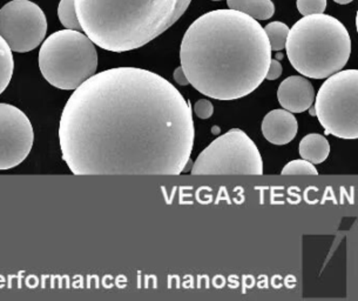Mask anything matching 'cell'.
<instances>
[{
    "instance_id": "cell-14",
    "label": "cell",
    "mask_w": 358,
    "mask_h": 301,
    "mask_svg": "<svg viewBox=\"0 0 358 301\" xmlns=\"http://www.w3.org/2000/svg\"><path fill=\"white\" fill-rule=\"evenodd\" d=\"M15 70L12 50L4 38L0 36V94L8 88Z\"/></svg>"
},
{
    "instance_id": "cell-8",
    "label": "cell",
    "mask_w": 358,
    "mask_h": 301,
    "mask_svg": "<svg viewBox=\"0 0 358 301\" xmlns=\"http://www.w3.org/2000/svg\"><path fill=\"white\" fill-rule=\"evenodd\" d=\"M48 32L44 11L29 0H12L0 8V36L13 52L37 48Z\"/></svg>"
},
{
    "instance_id": "cell-16",
    "label": "cell",
    "mask_w": 358,
    "mask_h": 301,
    "mask_svg": "<svg viewBox=\"0 0 358 301\" xmlns=\"http://www.w3.org/2000/svg\"><path fill=\"white\" fill-rule=\"evenodd\" d=\"M58 17L65 29L83 31L78 20L74 0H60L58 6Z\"/></svg>"
},
{
    "instance_id": "cell-19",
    "label": "cell",
    "mask_w": 358,
    "mask_h": 301,
    "mask_svg": "<svg viewBox=\"0 0 358 301\" xmlns=\"http://www.w3.org/2000/svg\"><path fill=\"white\" fill-rule=\"evenodd\" d=\"M194 113L200 119H209L214 113L213 104L207 99H200L194 105Z\"/></svg>"
},
{
    "instance_id": "cell-13",
    "label": "cell",
    "mask_w": 358,
    "mask_h": 301,
    "mask_svg": "<svg viewBox=\"0 0 358 301\" xmlns=\"http://www.w3.org/2000/svg\"><path fill=\"white\" fill-rule=\"evenodd\" d=\"M227 5L256 20H268L275 15V5L271 0H227Z\"/></svg>"
},
{
    "instance_id": "cell-5",
    "label": "cell",
    "mask_w": 358,
    "mask_h": 301,
    "mask_svg": "<svg viewBox=\"0 0 358 301\" xmlns=\"http://www.w3.org/2000/svg\"><path fill=\"white\" fill-rule=\"evenodd\" d=\"M98 52L93 41L81 31L62 29L41 45L39 69L55 88L74 91L98 69Z\"/></svg>"
},
{
    "instance_id": "cell-15",
    "label": "cell",
    "mask_w": 358,
    "mask_h": 301,
    "mask_svg": "<svg viewBox=\"0 0 358 301\" xmlns=\"http://www.w3.org/2000/svg\"><path fill=\"white\" fill-rule=\"evenodd\" d=\"M264 29L271 44V51H282L285 48V41L288 37V26L285 22H271Z\"/></svg>"
},
{
    "instance_id": "cell-20",
    "label": "cell",
    "mask_w": 358,
    "mask_h": 301,
    "mask_svg": "<svg viewBox=\"0 0 358 301\" xmlns=\"http://www.w3.org/2000/svg\"><path fill=\"white\" fill-rule=\"evenodd\" d=\"M282 74V66L278 59H271V64H269V69H268L267 74H266V79L267 80H276L280 78Z\"/></svg>"
},
{
    "instance_id": "cell-7",
    "label": "cell",
    "mask_w": 358,
    "mask_h": 301,
    "mask_svg": "<svg viewBox=\"0 0 358 301\" xmlns=\"http://www.w3.org/2000/svg\"><path fill=\"white\" fill-rule=\"evenodd\" d=\"M193 176H262L264 162L255 143L240 129H231L206 147L194 162Z\"/></svg>"
},
{
    "instance_id": "cell-22",
    "label": "cell",
    "mask_w": 358,
    "mask_h": 301,
    "mask_svg": "<svg viewBox=\"0 0 358 301\" xmlns=\"http://www.w3.org/2000/svg\"><path fill=\"white\" fill-rule=\"evenodd\" d=\"M335 3H337V4L340 5H347L350 4V3H352L354 0H334Z\"/></svg>"
},
{
    "instance_id": "cell-1",
    "label": "cell",
    "mask_w": 358,
    "mask_h": 301,
    "mask_svg": "<svg viewBox=\"0 0 358 301\" xmlns=\"http://www.w3.org/2000/svg\"><path fill=\"white\" fill-rule=\"evenodd\" d=\"M194 138L182 94L139 67L93 74L74 90L59 122L62 159L76 176H179Z\"/></svg>"
},
{
    "instance_id": "cell-6",
    "label": "cell",
    "mask_w": 358,
    "mask_h": 301,
    "mask_svg": "<svg viewBox=\"0 0 358 301\" xmlns=\"http://www.w3.org/2000/svg\"><path fill=\"white\" fill-rule=\"evenodd\" d=\"M314 102V114L325 132L341 139H357V70H341L327 78Z\"/></svg>"
},
{
    "instance_id": "cell-12",
    "label": "cell",
    "mask_w": 358,
    "mask_h": 301,
    "mask_svg": "<svg viewBox=\"0 0 358 301\" xmlns=\"http://www.w3.org/2000/svg\"><path fill=\"white\" fill-rule=\"evenodd\" d=\"M299 152L304 160L311 164H322L329 157V141L318 133H311L301 140Z\"/></svg>"
},
{
    "instance_id": "cell-23",
    "label": "cell",
    "mask_w": 358,
    "mask_h": 301,
    "mask_svg": "<svg viewBox=\"0 0 358 301\" xmlns=\"http://www.w3.org/2000/svg\"><path fill=\"white\" fill-rule=\"evenodd\" d=\"M276 58H278V59H282V58H283V55H276Z\"/></svg>"
},
{
    "instance_id": "cell-10",
    "label": "cell",
    "mask_w": 358,
    "mask_h": 301,
    "mask_svg": "<svg viewBox=\"0 0 358 301\" xmlns=\"http://www.w3.org/2000/svg\"><path fill=\"white\" fill-rule=\"evenodd\" d=\"M278 99L285 110L292 113H302L314 104V86L307 78L292 76L278 86Z\"/></svg>"
},
{
    "instance_id": "cell-17",
    "label": "cell",
    "mask_w": 358,
    "mask_h": 301,
    "mask_svg": "<svg viewBox=\"0 0 358 301\" xmlns=\"http://www.w3.org/2000/svg\"><path fill=\"white\" fill-rule=\"evenodd\" d=\"M282 176H317L318 171L314 164L304 159H296L283 167Z\"/></svg>"
},
{
    "instance_id": "cell-4",
    "label": "cell",
    "mask_w": 358,
    "mask_h": 301,
    "mask_svg": "<svg viewBox=\"0 0 358 301\" xmlns=\"http://www.w3.org/2000/svg\"><path fill=\"white\" fill-rule=\"evenodd\" d=\"M285 48L299 74L311 79H327L347 65L351 55L350 34L333 15H304L289 29Z\"/></svg>"
},
{
    "instance_id": "cell-18",
    "label": "cell",
    "mask_w": 358,
    "mask_h": 301,
    "mask_svg": "<svg viewBox=\"0 0 358 301\" xmlns=\"http://www.w3.org/2000/svg\"><path fill=\"white\" fill-rule=\"evenodd\" d=\"M296 6L302 15L323 13L327 8V0H296Z\"/></svg>"
},
{
    "instance_id": "cell-2",
    "label": "cell",
    "mask_w": 358,
    "mask_h": 301,
    "mask_svg": "<svg viewBox=\"0 0 358 301\" xmlns=\"http://www.w3.org/2000/svg\"><path fill=\"white\" fill-rule=\"evenodd\" d=\"M271 48L256 19L235 10L202 15L188 27L180 62L189 84L216 100H236L266 80Z\"/></svg>"
},
{
    "instance_id": "cell-11",
    "label": "cell",
    "mask_w": 358,
    "mask_h": 301,
    "mask_svg": "<svg viewBox=\"0 0 358 301\" xmlns=\"http://www.w3.org/2000/svg\"><path fill=\"white\" fill-rule=\"evenodd\" d=\"M261 130L269 143L281 146L290 143L296 136L299 124L292 112L280 108L266 114Z\"/></svg>"
},
{
    "instance_id": "cell-24",
    "label": "cell",
    "mask_w": 358,
    "mask_h": 301,
    "mask_svg": "<svg viewBox=\"0 0 358 301\" xmlns=\"http://www.w3.org/2000/svg\"><path fill=\"white\" fill-rule=\"evenodd\" d=\"M212 1H221V0H212Z\"/></svg>"
},
{
    "instance_id": "cell-21",
    "label": "cell",
    "mask_w": 358,
    "mask_h": 301,
    "mask_svg": "<svg viewBox=\"0 0 358 301\" xmlns=\"http://www.w3.org/2000/svg\"><path fill=\"white\" fill-rule=\"evenodd\" d=\"M174 80L181 86H186L189 85V81L187 79L186 74L183 72L182 67L180 66L174 71Z\"/></svg>"
},
{
    "instance_id": "cell-9",
    "label": "cell",
    "mask_w": 358,
    "mask_h": 301,
    "mask_svg": "<svg viewBox=\"0 0 358 301\" xmlns=\"http://www.w3.org/2000/svg\"><path fill=\"white\" fill-rule=\"evenodd\" d=\"M34 126L18 107L0 103V171L20 165L32 150Z\"/></svg>"
},
{
    "instance_id": "cell-3",
    "label": "cell",
    "mask_w": 358,
    "mask_h": 301,
    "mask_svg": "<svg viewBox=\"0 0 358 301\" xmlns=\"http://www.w3.org/2000/svg\"><path fill=\"white\" fill-rule=\"evenodd\" d=\"M192 0H74L78 20L94 45L110 52L143 48L172 27Z\"/></svg>"
}]
</instances>
